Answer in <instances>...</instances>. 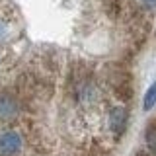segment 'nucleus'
<instances>
[{"label": "nucleus", "mask_w": 156, "mask_h": 156, "mask_svg": "<svg viewBox=\"0 0 156 156\" xmlns=\"http://www.w3.org/2000/svg\"><path fill=\"white\" fill-rule=\"evenodd\" d=\"M146 10H156V0H140Z\"/></svg>", "instance_id": "nucleus-7"}, {"label": "nucleus", "mask_w": 156, "mask_h": 156, "mask_svg": "<svg viewBox=\"0 0 156 156\" xmlns=\"http://www.w3.org/2000/svg\"><path fill=\"white\" fill-rule=\"evenodd\" d=\"M154 105H156V82L148 88V92H146V96H144V109L148 111V109H152Z\"/></svg>", "instance_id": "nucleus-6"}, {"label": "nucleus", "mask_w": 156, "mask_h": 156, "mask_svg": "<svg viewBox=\"0 0 156 156\" xmlns=\"http://www.w3.org/2000/svg\"><path fill=\"white\" fill-rule=\"evenodd\" d=\"M22 111V100L14 92H0V121L2 123H10L20 115Z\"/></svg>", "instance_id": "nucleus-3"}, {"label": "nucleus", "mask_w": 156, "mask_h": 156, "mask_svg": "<svg viewBox=\"0 0 156 156\" xmlns=\"http://www.w3.org/2000/svg\"><path fill=\"white\" fill-rule=\"evenodd\" d=\"M105 80H107V86L111 88V94L119 101L133 100V78H131L129 70L125 66H119V65L109 66L105 72Z\"/></svg>", "instance_id": "nucleus-1"}, {"label": "nucleus", "mask_w": 156, "mask_h": 156, "mask_svg": "<svg viewBox=\"0 0 156 156\" xmlns=\"http://www.w3.org/2000/svg\"><path fill=\"white\" fill-rule=\"evenodd\" d=\"M26 146L23 135L16 129L0 131V156H20Z\"/></svg>", "instance_id": "nucleus-2"}, {"label": "nucleus", "mask_w": 156, "mask_h": 156, "mask_svg": "<svg viewBox=\"0 0 156 156\" xmlns=\"http://www.w3.org/2000/svg\"><path fill=\"white\" fill-rule=\"evenodd\" d=\"M6 35H8V26H6V22L0 20V39H4Z\"/></svg>", "instance_id": "nucleus-8"}, {"label": "nucleus", "mask_w": 156, "mask_h": 156, "mask_svg": "<svg viewBox=\"0 0 156 156\" xmlns=\"http://www.w3.org/2000/svg\"><path fill=\"white\" fill-rule=\"evenodd\" d=\"M144 148L156 154V121H152L144 131Z\"/></svg>", "instance_id": "nucleus-5"}, {"label": "nucleus", "mask_w": 156, "mask_h": 156, "mask_svg": "<svg viewBox=\"0 0 156 156\" xmlns=\"http://www.w3.org/2000/svg\"><path fill=\"white\" fill-rule=\"evenodd\" d=\"M127 109L123 105H113L107 113V127H109V133L113 135L115 140H119L127 131Z\"/></svg>", "instance_id": "nucleus-4"}]
</instances>
